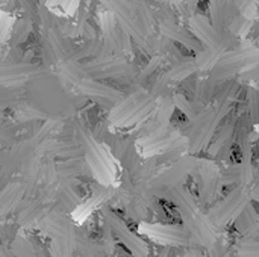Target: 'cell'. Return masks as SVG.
Returning <instances> with one entry per match:
<instances>
[{"instance_id": "cell-1", "label": "cell", "mask_w": 259, "mask_h": 257, "mask_svg": "<svg viewBox=\"0 0 259 257\" xmlns=\"http://www.w3.org/2000/svg\"><path fill=\"white\" fill-rule=\"evenodd\" d=\"M50 239L52 257H73L76 251L77 229L68 214L50 209L36 226Z\"/></svg>"}, {"instance_id": "cell-2", "label": "cell", "mask_w": 259, "mask_h": 257, "mask_svg": "<svg viewBox=\"0 0 259 257\" xmlns=\"http://www.w3.org/2000/svg\"><path fill=\"white\" fill-rule=\"evenodd\" d=\"M249 203H250L249 192L244 189V186H237L226 197H223V200L211 204L212 208L208 217L212 221V224L219 230H222L226 226L232 224Z\"/></svg>"}, {"instance_id": "cell-3", "label": "cell", "mask_w": 259, "mask_h": 257, "mask_svg": "<svg viewBox=\"0 0 259 257\" xmlns=\"http://www.w3.org/2000/svg\"><path fill=\"white\" fill-rule=\"evenodd\" d=\"M102 217L111 233L129 250V253L135 257L149 256V245L144 239H141L137 233L131 230V227L124 223L123 218H120L112 209L102 208Z\"/></svg>"}, {"instance_id": "cell-4", "label": "cell", "mask_w": 259, "mask_h": 257, "mask_svg": "<svg viewBox=\"0 0 259 257\" xmlns=\"http://www.w3.org/2000/svg\"><path fill=\"white\" fill-rule=\"evenodd\" d=\"M141 235L164 247H190L193 242L185 227L178 224H149L141 221L138 226Z\"/></svg>"}, {"instance_id": "cell-5", "label": "cell", "mask_w": 259, "mask_h": 257, "mask_svg": "<svg viewBox=\"0 0 259 257\" xmlns=\"http://www.w3.org/2000/svg\"><path fill=\"white\" fill-rule=\"evenodd\" d=\"M196 168H197V162L193 158H184V159L178 161L171 168L165 170L158 177H155L150 182V188L152 189H167V188L181 185V182Z\"/></svg>"}, {"instance_id": "cell-6", "label": "cell", "mask_w": 259, "mask_h": 257, "mask_svg": "<svg viewBox=\"0 0 259 257\" xmlns=\"http://www.w3.org/2000/svg\"><path fill=\"white\" fill-rule=\"evenodd\" d=\"M200 176V201L203 204H214L220 188V170L214 162H202L197 165Z\"/></svg>"}, {"instance_id": "cell-7", "label": "cell", "mask_w": 259, "mask_h": 257, "mask_svg": "<svg viewBox=\"0 0 259 257\" xmlns=\"http://www.w3.org/2000/svg\"><path fill=\"white\" fill-rule=\"evenodd\" d=\"M46 208L39 200H21L15 208V224L21 229H33L46 215Z\"/></svg>"}, {"instance_id": "cell-8", "label": "cell", "mask_w": 259, "mask_h": 257, "mask_svg": "<svg viewBox=\"0 0 259 257\" xmlns=\"http://www.w3.org/2000/svg\"><path fill=\"white\" fill-rule=\"evenodd\" d=\"M59 188L56 189L55 194V206L52 209L64 212V214H71L76 211V208L79 206V194L76 191V185L73 182V179H59Z\"/></svg>"}, {"instance_id": "cell-9", "label": "cell", "mask_w": 259, "mask_h": 257, "mask_svg": "<svg viewBox=\"0 0 259 257\" xmlns=\"http://www.w3.org/2000/svg\"><path fill=\"white\" fill-rule=\"evenodd\" d=\"M191 26H193V30H194L196 36H199L209 47L220 48V50H225L226 48L229 39L228 38H223V32H219L211 24V21H208L206 18H203V17H194L191 20Z\"/></svg>"}, {"instance_id": "cell-10", "label": "cell", "mask_w": 259, "mask_h": 257, "mask_svg": "<svg viewBox=\"0 0 259 257\" xmlns=\"http://www.w3.org/2000/svg\"><path fill=\"white\" fill-rule=\"evenodd\" d=\"M83 71L94 77H112L126 74L131 67L123 59H96L82 67Z\"/></svg>"}, {"instance_id": "cell-11", "label": "cell", "mask_w": 259, "mask_h": 257, "mask_svg": "<svg viewBox=\"0 0 259 257\" xmlns=\"http://www.w3.org/2000/svg\"><path fill=\"white\" fill-rule=\"evenodd\" d=\"M77 85L88 97H91L93 100L99 101L103 106H112L123 98L121 92H118L114 88H109L108 85H102L93 80H80Z\"/></svg>"}, {"instance_id": "cell-12", "label": "cell", "mask_w": 259, "mask_h": 257, "mask_svg": "<svg viewBox=\"0 0 259 257\" xmlns=\"http://www.w3.org/2000/svg\"><path fill=\"white\" fill-rule=\"evenodd\" d=\"M24 188L20 182L9 183L0 191V217H6L8 214H12L18 203L24 197Z\"/></svg>"}, {"instance_id": "cell-13", "label": "cell", "mask_w": 259, "mask_h": 257, "mask_svg": "<svg viewBox=\"0 0 259 257\" xmlns=\"http://www.w3.org/2000/svg\"><path fill=\"white\" fill-rule=\"evenodd\" d=\"M258 214L256 209L253 208L252 203H249L244 211L237 217V220L234 221L235 229L238 230L240 235L243 236H256V230H258Z\"/></svg>"}, {"instance_id": "cell-14", "label": "cell", "mask_w": 259, "mask_h": 257, "mask_svg": "<svg viewBox=\"0 0 259 257\" xmlns=\"http://www.w3.org/2000/svg\"><path fill=\"white\" fill-rule=\"evenodd\" d=\"M161 30H162L164 36L171 38V39H175V41H179V42L185 44L188 48H197V47L200 45L199 41H196V38H194L187 29L179 27V26H178L176 23H173V21H164V23L161 24Z\"/></svg>"}, {"instance_id": "cell-15", "label": "cell", "mask_w": 259, "mask_h": 257, "mask_svg": "<svg viewBox=\"0 0 259 257\" xmlns=\"http://www.w3.org/2000/svg\"><path fill=\"white\" fill-rule=\"evenodd\" d=\"M111 195H112V192L109 191V188H99L97 191H94L93 197H91V198H88L85 204H82V206H77V208H76V211H74V212H76L77 220H79V218H83V217H85V215H88L93 209L99 208V206H100L105 200H108Z\"/></svg>"}, {"instance_id": "cell-16", "label": "cell", "mask_w": 259, "mask_h": 257, "mask_svg": "<svg viewBox=\"0 0 259 257\" xmlns=\"http://www.w3.org/2000/svg\"><path fill=\"white\" fill-rule=\"evenodd\" d=\"M83 162L77 158H70L65 159V162H61L59 165H56V174L58 179H73L79 174L83 173Z\"/></svg>"}, {"instance_id": "cell-17", "label": "cell", "mask_w": 259, "mask_h": 257, "mask_svg": "<svg viewBox=\"0 0 259 257\" xmlns=\"http://www.w3.org/2000/svg\"><path fill=\"white\" fill-rule=\"evenodd\" d=\"M11 250L17 257H44L42 254L36 253L35 247L24 236H18V235L11 242Z\"/></svg>"}, {"instance_id": "cell-18", "label": "cell", "mask_w": 259, "mask_h": 257, "mask_svg": "<svg viewBox=\"0 0 259 257\" xmlns=\"http://www.w3.org/2000/svg\"><path fill=\"white\" fill-rule=\"evenodd\" d=\"M223 55V50L220 48H212V47H208L205 50H202L199 53V58L196 59V64H197V68L200 70H208V68H212L217 61L220 59V56Z\"/></svg>"}, {"instance_id": "cell-19", "label": "cell", "mask_w": 259, "mask_h": 257, "mask_svg": "<svg viewBox=\"0 0 259 257\" xmlns=\"http://www.w3.org/2000/svg\"><path fill=\"white\" fill-rule=\"evenodd\" d=\"M235 250L240 257H259V242L256 236H243Z\"/></svg>"}, {"instance_id": "cell-20", "label": "cell", "mask_w": 259, "mask_h": 257, "mask_svg": "<svg viewBox=\"0 0 259 257\" xmlns=\"http://www.w3.org/2000/svg\"><path fill=\"white\" fill-rule=\"evenodd\" d=\"M197 70V64L194 59H187V61H182L179 62L171 71H170V77L173 80H182L185 77H188L193 71Z\"/></svg>"}, {"instance_id": "cell-21", "label": "cell", "mask_w": 259, "mask_h": 257, "mask_svg": "<svg viewBox=\"0 0 259 257\" xmlns=\"http://www.w3.org/2000/svg\"><path fill=\"white\" fill-rule=\"evenodd\" d=\"M30 30V26H27L26 21H20L18 24H15V30H14V42H21L24 41V38L27 36Z\"/></svg>"}, {"instance_id": "cell-22", "label": "cell", "mask_w": 259, "mask_h": 257, "mask_svg": "<svg viewBox=\"0 0 259 257\" xmlns=\"http://www.w3.org/2000/svg\"><path fill=\"white\" fill-rule=\"evenodd\" d=\"M185 257H209L208 254H203V253H200V251H197V250H188L187 253H185Z\"/></svg>"}]
</instances>
